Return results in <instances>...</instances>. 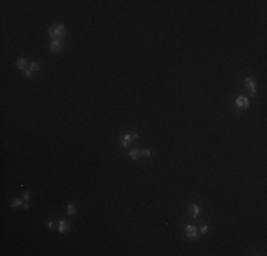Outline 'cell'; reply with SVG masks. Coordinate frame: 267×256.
Masks as SVG:
<instances>
[{"label":"cell","instance_id":"obj_1","mask_svg":"<svg viewBox=\"0 0 267 256\" xmlns=\"http://www.w3.org/2000/svg\"><path fill=\"white\" fill-rule=\"evenodd\" d=\"M49 34H50V37L53 40H57V38L60 40V38H63L66 36V27L63 24L51 26L50 29H49Z\"/></svg>","mask_w":267,"mask_h":256},{"label":"cell","instance_id":"obj_2","mask_svg":"<svg viewBox=\"0 0 267 256\" xmlns=\"http://www.w3.org/2000/svg\"><path fill=\"white\" fill-rule=\"evenodd\" d=\"M185 235L188 236V238H198V235H199V231H198V228L196 226H193V225H188L186 228H185Z\"/></svg>","mask_w":267,"mask_h":256},{"label":"cell","instance_id":"obj_3","mask_svg":"<svg viewBox=\"0 0 267 256\" xmlns=\"http://www.w3.org/2000/svg\"><path fill=\"white\" fill-rule=\"evenodd\" d=\"M234 104H236L237 108H243V110L244 108H249V100L246 97H237Z\"/></svg>","mask_w":267,"mask_h":256},{"label":"cell","instance_id":"obj_4","mask_svg":"<svg viewBox=\"0 0 267 256\" xmlns=\"http://www.w3.org/2000/svg\"><path fill=\"white\" fill-rule=\"evenodd\" d=\"M50 49L53 53H58V51H61V49H63V41L61 40H53L50 44Z\"/></svg>","mask_w":267,"mask_h":256},{"label":"cell","instance_id":"obj_5","mask_svg":"<svg viewBox=\"0 0 267 256\" xmlns=\"http://www.w3.org/2000/svg\"><path fill=\"white\" fill-rule=\"evenodd\" d=\"M134 138H136V132H134V134H125V135L122 137V141H121L122 147H128L129 142L132 141Z\"/></svg>","mask_w":267,"mask_h":256},{"label":"cell","instance_id":"obj_6","mask_svg":"<svg viewBox=\"0 0 267 256\" xmlns=\"http://www.w3.org/2000/svg\"><path fill=\"white\" fill-rule=\"evenodd\" d=\"M189 213L192 215V218H198L200 213V206L198 204H192L189 206Z\"/></svg>","mask_w":267,"mask_h":256},{"label":"cell","instance_id":"obj_7","mask_svg":"<svg viewBox=\"0 0 267 256\" xmlns=\"http://www.w3.org/2000/svg\"><path fill=\"white\" fill-rule=\"evenodd\" d=\"M244 83H246V87H249V88H250V94L251 95H256V83H254V80L250 78V77H247V78L244 80Z\"/></svg>","mask_w":267,"mask_h":256},{"label":"cell","instance_id":"obj_8","mask_svg":"<svg viewBox=\"0 0 267 256\" xmlns=\"http://www.w3.org/2000/svg\"><path fill=\"white\" fill-rule=\"evenodd\" d=\"M58 232H61V233H67L68 232V222L66 219H61L58 222Z\"/></svg>","mask_w":267,"mask_h":256},{"label":"cell","instance_id":"obj_9","mask_svg":"<svg viewBox=\"0 0 267 256\" xmlns=\"http://www.w3.org/2000/svg\"><path fill=\"white\" fill-rule=\"evenodd\" d=\"M16 66H17V68H20V70H26V66H27L26 58L18 57V58H17V61H16Z\"/></svg>","mask_w":267,"mask_h":256},{"label":"cell","instance_id":"obj_10","mask_svg":"<svg viewBox=\"0 0 267 256\" xmlns=\"http://www.w3.org/2000/svg\"><path fill=\"white\" fill-rule=\"evenodd\" d=\"M23 205H24V202H23L20 198H16V199H13V201H12L10 208H20V206H23Z\"/></svg>","mask_w":267,"mask_h":256},{"label":"cell","instance_id":"obj_11","mask_svg":"<svg viewBox=\"0 0 267 256\" xmlns=\"http://www.w3.org/2000/svg\"><path fill=\"white\" fill-rule=\"evenodd\" d=\"M67 213L68 215H75L77 213V206L74 204H68V206H67Z\"/></svg>","mask_w":267,"mask_h":256},{"label":"cell","instance_id":"obj_12","mask_svg":"<svg viewBox=\"0 0 267 256\" xmlns=\"http://www.w3.org/2000/svg\"><path fill=\"white\" fill-rule=\"evenodd\" d=\"M139 155H141V151H139V150H136V148H134V150L129 151V156H131L132 159H138V158H139Z\"/></svg>","mask_w":267,"mask_h":256},{"label":"cell","instance_id":"obj_13","mask_svg":"<svg viewBox=\"0 0 267 256\" xmlns=\"http://www.w3.org/2000/svg\"><path fill=\"white\" fill-rule=\"evenodd\" d=\"M29 68H30L31 71H37V70L40 68V64H38V63H31V64L29 66Z\"/></svg>","mask_w":267,"mask_h":256},{"label":"cell","instance_id":"obj_14","mask_svg":"<svg viewBox=\"0 0 267 256\" xmlns=\"http://www.w3.org/2000/svg\"><path fill=\"white\" fill-rule=\"evenodd\" d=\"M141 155H144V156H151V151L149 150H142V151H141Z\"/></svg>","mask_w":267,"mask_h":256},{"label":"cell","instance_id":"obj_15","mask_svg":"<svg viewBox=\"0 0 267 256\" xmlns=\"http://www.w3.org/2000/svg\"><path fill=\"white\" fill-rule=\"evenodd\" d=\"M31 73H33V71H31L30 68H26V70H24V77H30Z\"/></svg>","mask_w":267,"mask_h":256},{"label":"cell","instance_id":"obj_16","mask_svg":"<svg viewBox=\"0 0 267 256\" xmlns=\"http://www.w3.org/2000/svg\"><path fill=\"white\" fill-rule=\"evenodd\" d=\"M207 232V225H205L203 228H200V231H199V233H202V235H205Z\"/></svg>","mask_w":267,"mask_h":256},{"label":"cell","instance_id":"obj_17","mask_svg":"<svg viewBox=\"0 0 267 256\" xmlns=\"http://www.w3.org/2000/svg\"><path fill=\"white\" fill-rule=\"evenodd\" d=\"M23 199H24V201H26V202H27V201H29V199H30V192H26V194H24V195H23Z\"/></svg>","mask_w":267,"mask_h":256},{"label":"cell","instance_id":"obj_18","mask_svg":"<svg viewBox=\"0 0 267 256\" xmlns=\"http://www.w3.org/2000/svg\"><path fill=\"white\" fill-rule=\"evenodd\" d=\"M47 226H49L50 229L51 228H54V222H49V223H47Z\"/></svg>","mask_w":267,"mask_h":256},{"label":"cell","instance_id":"obj_19","mask_svg":"<svg viewBox=\"0 0 267 256\" xmlns=\"http://www.w3.org/2000/svg\"><path fill=\"white\" fill-rule=\"evenodd\" d=\"M23 206H24V209H29V204H27V202H24V205H23Z\"/></svg>","mask_w":267,"mask_h":256}]
</instances>
